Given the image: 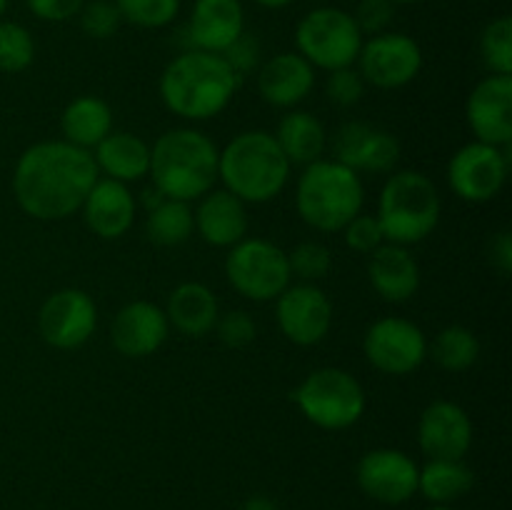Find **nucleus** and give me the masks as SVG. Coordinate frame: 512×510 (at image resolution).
<instances>
[{
    "label": "nucleus",
    "instance_id": "nucleus-26",
    "mask_svg": "<svg viewBox=\"0 0 512 510\" xmlns=\"http://www.w3.org/2000/svg\"><path fill=\"white\" fill-rule=\"evenodd\" d=\"M93 160L100 178L118 183H138L150 173V145L128 130H113L93 148Z\"/></svg>",
    "mask_w": 512,
    "mask_h": 510
},
{
    "label": "nucleus",
    "instance_id": "nucleus-20",
    "mask_svg": "<svg viewBox=\"0 0 512 510\" xmlns=\"http://www.w3.org/2000/svg\"><path fill=\"white\" fill-rule=\"evenodd\" d=\"M195 233L213 248H233L248 238V205L225 188H213L193 208Z\"/></svg>",
    "mask_w": 512,
    "mask_h": 510
},
{
    "label": "nucleus",
    "instance_id": "nucleus-42",
    "mask_svg": "<svg viewBox=\"0 0 512 510\" xmlns=\"http://www.w3.org/2000/svg\"><path fill=\"white\" fill-rule=\"evenodd\" d=\"M30 13L45 23H65V20L75 18L85 0H25Z\"/></svg>",
    "mask_w": 512,
    "mask_h": 510
},
{
    "label": "nucleus",
    "instance_id": "nucleus-38",
    "mask_svg": "<svg viewBox=\"0 0 512 510\" xmlns=\"http://www.w3.org/2000/svg\"><path fill=\"white\" fill-rule=\"evenodd\" d=\"M365 88H368V85H365L363 75L358 73L355 65L330 70L328 80H325V95H328L330 103L338 105V108H353V105H358L360 100H363Z\"/></svg>",
    "mask_w": 512,
    "mask_h": 510
},
{
    "label": "nucleus",
    "instance_id": "nucleus-39",
    "mask_svg": "<svg viewBox=\"0 0 512 510\" xmlns=\"http://www.w3.org/2000/svg\"><path fill=\"white\" fill-rule=\"evenodd\" d=\"M343 240L353 253L370 255L385 243L383 228H380L378 218L373 213H358L343 230Z\"/></svg>",
    "mask_w": 512,
    "mask_h": 510
},
{
    "label": "nucleus",
    "instance_id": "nucleus-21",
    "mask_svg": "<svg viewBox=\"0 0 512 510\" xmlns=\"http://www.w3.org/2000/svg\"><path fill=\"white\" fill-rule=\"evenodd\" d=\"M258 93L273 108L293 110L313 93L315 68L300 53H278L258 68Z\"/></svg>",
    "mask_w": 512,
    "mask_h": 510
},
{
    "label": "nucleus",
    "instance_id": "nucleus-12",
    "mask_svg": "<svg viewBox=\"0 0 512 510\" xmlns=\"http://www.w3.org/2000/svg\"><path fill=\"white\" fill-rule=\"evenodd\" d=\"M510 175V150L470 140L448 163V185L465 203H490Z\"/></svg>",
    "mask_w": 512,
    "mask_h": 510
},
{
    "label": "nucleus",
    "instance_id": "nucleus-28",
    "mask_svg": "<svg viewBox=\"0 0 512 510\" xmlns=\"http://www.w3.org/2000/svg\"><path fill=\"white\" fill-rule=\"evenodd\" d=\"M60 133L65 143L93 153L95 145L113 133V108L98 95H78L60 115Z\"/></svg>",
    "mask_w": 512,
    "mask_h": 510
},
{
    "label": "nucleus",
    "instance_id": "nucleus-19",
    "mask_svg": "<svg viewBox=\"0 0 512 510\" xmlns=\"http://www.w3.org/2000/svg\"><path fill=\"white\" fill-rule=\"evenodd\" d=\"M170 335L165 310L150 300H133L115 313L110 323V343L123 358L140 360L155 355Z\"/></svg>",
    "mask_w": 512,
    "mask_h": 510
},
{
    "label": "nucleus",
    "instance_id": "nucleus-15",
    "mask_svg": "<svg viewBox=\"0 0 512 510\" xmlns=\"http://www.w3.org/2000/svg\"><path fill=\"white\" fill-rule=\"evenodd\" d=\"M328 148H333V158L338 163L348 165L358 175H390L398 168L403 153L400 140L390 130L365 120H348L340 125Z\"/></svg>",
    "mask_w": 512,
    "mask_h": 510
},
{
    "label": "nucleus",
    "instance_id": "nucleus-13",
    "mask_svg": "<svg viewBox=\"0 0 512 510\" xmlns=\"http://www.w3.org/2000/svg\"><path fill=\"white\" fill-rule=\"evenodd\" d=\"M275 320L285 340L313 348L333 328V303L318 283H290L275 298Z\"/></svg>",
    "mask_w": 512,
    "mask_h": 510
},
{
    "label": "nucleus",
    "instance_id": "nucleus-17",
    "mask_svg": "<svg viewBox=\"0 0 512 510\" xmlns=\"http://www.w3.org/2000/svg\"><path fill=\"white\" fill-rule=\"evenodd\" d=\"M418 445L428 460H463L473 448V420L453 400H433L418 420Z\"/></svg>",
    "mask_w": 512,
    "mask_h": 510
},
{
    "label": "nucleus",
    "instance_id": "nucleus-23",
    "mask_svg": "<svg viewBox=\"0 0 512 510\" xmlns=\"http://www.w3.org/2000/svg\"><path fill=\"white\" fill-rule=\"evenodd\" d=\"M80 213H83L90 233L103 240H118L133 228L138 200L130 193V185L110 178H98L88 198L83 200Z\"/></svg>",
    "mask_w": 512,
    "mask_h": 510
},
{
    "label": "nucleus",
    "instance_id": "nucleus-29",
    "mask_svg": "<svg viewBox=\"0 0 512 510\" xmlns=\"http://www.w3.org/2000/svg\"><path fill=\"white\" fill-rule=\"evenodd\" d=\"M475 473L465 460H428L418 473V493L433 505H450L468 495Z\"/></svg>",
    "mask_w": 512,
    "mask_h": 510
},
{
    "label": "nucleus",
    "instance_id": "nucleus-46",
    "mask_svg": "<svg viewBox=\"0 0 512 510\" xmlns=\"http://www.w3.org/2000/svg\"><path fill=\"white\" fill-rule=\"evenodd\" d=\"M253 3L260 5V8H265V10H283V8H288L293 0H253Z\"/></svg>",
    "mask_w": 512,
    "mask_h": 510
},
{
    "label": "nucleus",
    "instance_id": "nucleus-22",
    "mask_svg": "<svg viewBox=\"0 0 512 510\" xmlns=\"http://www.w3.org/2000/svg\"><path fill=\"white\" fill-rule=\"evenodd\" d=\"M243 33L245 10L240 0H195L185 25L188 48L208 53H223Z\"/></svg>",
    "mask_w": 512,
    "mask_h": 510
},
{
    "label": "nucleus",
    "instance_id": "nucleus-4",
    "mask_svg": "<svg viewBox=\"0 0 512 510\" xmlns=\"http://www.w3.org/2000/svg\"><path fill=\"white\" fill-rule=\"evenodd\" d=\"M293 165L270 130H243L218 155V180L245 205H263L278 198L290 180Z\"/></svg>",
    "mask_w": 512,
    "mask_h": 510
},
{
    "label": "nucleus",
    "instance_id": "nucleus-48",
    "mask_svg": "<svg viewBox=\"0 0 512 510\" xmlns=\"http://www.w3.org/2000/svg\"><path fill=\"white\" fill-rule=\"evenodd\" d=\"M8 3H10V0H0V20H3L5 10H8Z\"/></svg>",
    "mask_w": 512,
    "mask_h": 510
},
{
    "label": "nucleus",
    "instance_id": "nucleus-1",
    "mask_svg": "<svg viewBox=\"0 0 512 510\" xmlns=\"http://www.w3.org/2000/svg\"><path fill=\"white\" fill-rule=\"evenodd\" d=\"M98 178L90 150L75 148L65 140H40L15 160L13 195L25 215L55 223L83 208Z\"/></svg>",
    "mask_w": 512,
    "mask_h": 510
},
{
    "label": "nucleus",
    "instance_id": "nucleus-25",
    "mask_svg": "<svg viewBox=\"0 0 512 510\" xmlns=\"http://www.w3.org/2000/svg\"><path fill=\"white\" fill-rule=\"evenodd\" d=\"M163 310L170 328H175L185 338H203V335L213 333L215 320L220 315V303L205 283L185 280L170 290Z\"/></svg>",
    "mask_w": 512,
    "mask_h": 510
},
{
    "label": "nucleus",
    "instance_id": "nucleus-18",
    "mask_svg": "<svg viewBox=\"0 0 512 510\" xmlns=\"http://www.w3.org/2000/svg\"><path fill=\"white\" fill-rule=\"evenodd\" d=\"M465 120L475 140L510 148L512 140V75H488L465 103Z\"/></svg>",
    "mask_w": 512,
    "mask_h": 510
},
{
    "label": "nucleus",
    "instance_id": "nucleus-16",
    "mask_svg": "<svg viewBox=\"0 0 512 510\" xmlns=\"http://www.w3.org/2000/svg\"><path fill=\"white\" fill-rule=\"evenodd\" d=\"M420 465L398 448L368 450L355 465V480L370 500L403 505L418 493Z\"/></svg>",
    "mask_w": 512,
    "mask_h": 510
},
{
    "label": "nucleus",
    "instance_id": "nucleus-5",
    "mask_svg": "<svg viewBox=\"0 0 512 510\" xmlns=\"http://www.w3.org/2000/svg\"><path fill=\"white\" fill-rule=\"evenodd\" d=\"M363 205V178L335 158L305 165L295 183L300 220L318 233H340L355 215L363 213Z\"/></svg>",
    "mask_w": 512,
    "mask_h": 510
},
{
    "label": "nucleus",
    "instance_id": "nucleus-14",
    "mask_svg": "<svg viewBox=\"0 0 512 510\" xmlns=\"http://www.w3.org/2000/svg\"><path fill=\"white\" fill-rule=\"evenodd\" d=\"M98 328V305L80 288L55 290L38 310L40 338L55 350L83 348Z\"/></svg>",
    "mask_w": 512,
    "mask_h": 510
},
{
    "label": "nucleus",
    "instance_id": "nucleus-33",
    "mask_svg": "<svg viewBox=\"0 0 512 510\" xmlns=\"http://www.w3.org/2000/svg\"><path fill=\"white\" fill-rule=\"evenodd\" d=\"M35 60V40L25 25L0 20V73L18 75Z\"/></svg>",
    "mask_w": 512,
    "mask_h": 510
},
{
    "label": "nucleus",
    "instance_id": "nucleus-32",
    "mask_svg": "<svg viewBox=\"0 0 512 510\" xmlns=\"http://www.w3.org/2000/svg\"><path fill=\"white\" fill-rule=\"evenodd\" d=\"M480 58L490 75H512V18L500 15L480 33Z\"/></svg>",
    "mask_w": 512,
    "mask_h": 510
},
{
    "label": "nucleus",
    "instance_id": "nucleus-35",
    "mask_svg": "<svg viewBox=\"0 0 512 510\" xmlns=\"http://www.w3.org/2000/svg\"><path fill=\"white\" fill-rule=\"evenodd\" d=\"M288 265L298 283H320L333 268V255L320 240H303L288 250Z\"/></svg>",
    "mask_w": 512,
    "mask_h": 510
},
{
    "label": "nucleus",
    "instance_id": "nucleus-9",
    "mask_svg": "<svg viewBox=\"0 0 512 510\" xmlns=\"http://www.w3.org/2000/svg\"><path fill=\"white\" fill-rule=\"evenodd\" d=\"M225 278L230 288L253 303H270L290 283L288 250L265 238H243L228 248L225 255Z\"/></svg>",
    "mask_w": 512,
    "mask_h": 510
},
{
    "label": "nucleus",
    "instance_id": "nucleus-43",
    "mask_svg": "<svg viewBox=\"0 0 512 510\" xmlns=\"http://www.w3.org/2000/svg\"><path fill=\"white\" fill-rule=\"evenodd\" d=\"M490 263L500 275H510L512 270V238L510 230H500L490 240Z\"/></svg>",
    "mask_w": 512,
    "mask_h": 510
},
{
    "label": "nucleus",
    "instance_id": "nucleus-40",
    "mask_svg": "<svg viewBox=\"0 0 512 510\" xmlns=\"http://www.w3.org/2000/svg\"><path fill=\"white\" fill-rule=\"evenodd\" d=\"M220 55H223L225 63L233 68V73L238 75L240 80H245L250 73H258L260 63H263V45H260L258 35L245 30V33L240 35L235 43H230Z\"/></svg>",
    "mask_w": 512,
    "mask_h": 510
},
{
    "label": "nucleus",
    "instance_id": "nucleus-3",
    "mask_svg": "<svg viewBox=\"0 0 512 510\" xmlns=\"http://www.w3.org/2000/svg\"><path fill=\"white\" fill-rule=\"evenodd\" d=\"M220 148L198 128L165 130L150 145V183L170 200L203 198L218 183Z\"/></svg>",
    "mask_w": 512,
    "mask_h": 510
},
{
    "label": "nucleus",
    "instance_id": "nucleus-27",
    "mask_svg": "<svg viewBox=\"0 0 512 510\" xmlns=\"http://www.w3.org/2000/svg\"><path fill=\"white\" fill-rule=\"evenodd\" d=\"M275 140H278L280 150L288 158L290 165H310L315 160L325 158L328 150V130H325L323 120L318 115L308 113V110H288L280 118L278 128H275Z\"/></svg>",
    "mask_w": 512,
    "mask_h": 510
},
{
    "label": "nucleus",
    "instance_id": "nucleus-2",
    "mask_svg": "<svg viewBox=\"0 0 512 510\" xmlns=\"http://www.w3.org/2000/svg\"><path fill=\"white\" fill-rule=\"evenodd\" d=\"M243 80L233 73L220 53L188 48L175 55L160 73V100L178 118L190 123L218 118Z\"/></svg>",
    "mask_w": 512,
    "mask_h": 510
},
{
    "label": "nucleus",
    "instance_id": "nucleus-44",
    "mask_svg": "<svg viewBox=\"0 0 512 510\" xmlns=\"http://www.w3.org/2000/svg\"><path fill=\"white\" fill-rule=\"evenodd\" d=\"M163 200H165V195L160 193V190L155 188L153 183H150L148 188H145L143 193H140V205H143V208H145V213H148V210H153V208H158V205L163 203Z\"/></svg>",
    "mask_w": 512,
    "mask_h": 510
},
{
    "label": "nucleus",
    "instance_id": "nucleus-49",
    "mask_svg": "<svg viewBox=\"0 0 512 510\" xmlns=\"http://www.w3.org/2000/svg\"><path fill=\"white\" fill-rule=\"evenodd\" d=\"M428 510H455V508H450V505H433V508Z\"/></svg>",
    "mask_w": 512,
    "mask_h": 510
},
{
    "label": "nucleus",
    "instance_id": "nucleus-6",
    "mask_svg": "<svg viewBox=\"0 0 512 510\" xmlns=\"http://www.w3.org/2000/svg\"><path fill=\"white\" fill-rule=\"evenodd\" d=\"M443 215V200L433 180L420 170H393L378 198V218L385 243L418 245L433 235Z\"/></svg>",
    "mask_w": 512,
    "mask_h": 510
},
{
    "label": "nucleus",
    "instance_id": "nucleus-47",
    "mask_svg": "<svg viewBox=\"0 0 512 510\" xmlns=\"http://www.w3.org/2000/svg\"><path fill=\"white\" fill-rule=\"evenodd\" d=\"M395 5H418V3H425V0H393Z\"/></svg>",
    "mask_w": 512,
    "mask_h": 510
},
{
    "label": "nucleus",
    "instance_id": "nucleus-41",
    "mask_svg": "<svg viewBox=\"0 0 512 510\" xmlns=\"http://www.w3.org/2000/svg\"><path fill=\"white\" fill-rule=\"evenodd\" d=\"M395 8L398 5L393 0H360L358 8H355L353 18L358 23L360 33L363 35H378L390 30L395 20Z\"/></svg>",
    "mask_w": 512,
    "mask_h": 510
},
{
    "label": "nucleus",
    "instance_id": "nucleus-7",
    "mask_svg": "<svg viewBox=\"0 0 512 510\" xmlns=\"http://www.w3.org/2000/svg\"><path fill=\"white\" fill-rule=\"evenodd\" d=\"M290 403L320 430H348L365 415V390L345 368H315L290 393Z\"/></svg>",
    "mask_w": 512,
    "mask_h": 510
},
{
    "label": "nucleus",
    "instance_id": "nucleus-11",
    "mask_svg": "<svg viewBox=\"0 0 512 510\" xmlns=\"http://www.w3.org/2000/svg\"><path fill=\"white\" fill-rule=\"evenodd\" d=\"M365 360L378 373L410 375L428 358V338L423 328L400 315H385L368 325L363 338Z\"/></svg>",
    "mask_w": 512,
    "mask_h": 510
},
{
    "label": "nucleus",
    "instance_id": "nucleus-8",
    "mask_svg": "<svg viewBox=\"0 0 512 510\" xmlns=\"http://www.w3.org/2000/svg\"><path fill=\"white\" fill-rule=\"evenodd\" d=\"M365 35L360 33L353 13L335 5L308 10L295 28V53L303 55L315 70L350 68L358 60Z\"/></svg>",
    "mask_w": 512,
    "mask_h": 510
},
{
    "label": "nucleus",
    "instance_id": "nucleus-30",
    "mask_svg": "<svg viewBox=\"0 0 512 510\" xmlns=\"http://www.w3.org/2000/svg\"><path fill=\"white\" fill-rule=\"evenodd\" d=\"M193 233V208L183 200L165 198L158 208L145 213V235H148L150 243L175 248V245L188 243Z\"/></svg>",
    "mask_w": 512,
    "mask_h": 510
},
{
    "label": "nucleus",
    "instance_id": "nucleus-45",
    "mask_svg": "<svg viewBox=\"0 0 512 510\" xmlns=\"http://www.w3.org/2000/svg\"><path fill=\"white\" fill-rule=\"evenodd\" d=\"M243 510H278V505L268 495H250L243 503Z\"/></svg>",
    "mask_w": 512,
    "mask_h": 510
},
{
    "label": "nucleus",
    "instance_id": "nucleus-34",
    "mask_svg": "<svg viewBox=\"0 0 512 510\" xmlns=\"http://www.w3.org/2000/svg\"><path fill=\"white\" fill-rule=\"evenodd\" d=\"M123 23L143 30L168 28L180 15V0H113Z\"/></svg>",
    "mask_w": 512,
    "mask_h": 510
},
{
    "label": "nucleus",
    "instance_id": "nucleus-10",
    "mask_svg": "<svg viewBox=\"0 0 512 510\" xmlns=\"http://www.w3.org/2000/svg\"><path fill=\"white\" fill-rule=\"evenodd\" d=\"M355 65L365 85L378 90H398L413 83L423 70V48L408 33L385 30L363 40Z\"/></svg>",
    "mask_w": 512,
    "mask_h": 510
},
{
    "label": "nucleus",
    "instance_id": "nucleus-24",
    "mask_svg": "<svg viewBox=\"0 0 512 510\" xmlns=\"http://www.w3.org/2000/svg\"><path fill=\"white\" fill-rule=\"evenodd\" d=\"M368 278L385 303H405L420 288V265L405 245L383 243L368 255Z\"/></svg>",
    "mask_w": 512,
    "mask_h": 510
},
{
    "label": "nucleus",
    "instance_id": "nucleus-36",
    "mask_svg": "<svg viewBox=\"0 0 512 510\" xmlns=\"http://www.w3.org/2000/svg\"><path fill=\"white\" fill-rule=\"evenodd\" d=\"M80 30L93 40H108L123 25L118 8L113 0H85V5L78 13Z\"/></svg>",
    "mask_w": 512,
    "mask_h": 510
},
{
    "label": "nucleus",
    "instance_id": "nucleus-37",
    "mask_svg": "<svg viewBox=\"0 0 512 510\" xmlns=\"http://www.w3.org/2000/svg\"><path fill=\"white\" fill-rule=\"evenodd\" d=\"M213 330L215 335H218L220 343H223L225 348H233V350L248 348V345L255 340V335H258V325H255L253 315H250L248 310H240V308L225 310V313L220 310Z\"/></svg>",
    "mask_w": 512,
    "mask_h": 510
},
{
    "label": "nucleus",
    "instance_id": "nucleus-31",
    "mask_svg": "<svg viewBox=\"0 0 512 510\" xmlns=\"http://www.w3.org/2000/svg\"><path fill=\"white\" fill-rule=\"evenodd\" d=\"M428 355L448 373H465L480 358V340L465 325H448L428 343Z\"/></svg>",
    "mask_w": 512,
    "mask_h": 510
}]
</instances>
